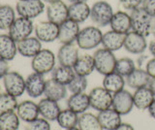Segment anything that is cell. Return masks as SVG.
I'll return each instance as SVG.
<instances>
[{
  "label": "cell",
  "mask_w": 155,
  "mask_h": 130,
  "mask_svg": "<svg viewBox=\"0 0 155 130\" xmlns=\"http://www.w3.org/2000/svg\"><path fill=\"white\" fill-rule=\"evenodd\" d=\"M103 32L96 25H89L81 29L77 38V45L81 50H92L102 45Z\"/></svg>",
  "instance_id": "1"
},
{
  "label": "cell",
  "mask_w": 155,
  "mask_h": 130,
  "mask_svg": "<svg viewBox=\"0 0 155 130\" xmlns=\"http://www.w3.org/2000/svg\"><path fill=\"white\" fill-rule=\"evenodd\" d=\"M114 9L106 0H99L93 3L90 10V18L98 27H105L110 25L111 18L114 16Z\"/></svg>",
  "instance_id": "2"
},
{
  "label": "cell",
  "mask_w": 155,
  "mask_h": 130,
  "mask_svg": "<svg viewBox=\"0 0 155 130\" xmlns=\"http://www.w3.org/2000/svg\"><path fill=\"white\" fill-rule=\"evenodd\" d=\"M131 23H132V31L144 36L145 38L151 34L152 20L142 7H139L130 12Z\"/></svg>",
  "instance_id": "3"
},
{
  "label": "cell",
  "mask_w": 155,
  "mask_h": 130,
  "mask_svg": "<svg viewBox=\"0 0 155 130\" xmlns=\"http://www.w3.org/2000/svg\"><path fill=\"white\" fill-rule=\"evenodd\" d=\"M55 63L56 57L54 54L51 50L42 49L32 58L31 68L35 73L46 75L52 72L55 67Z\"/></svg>",
  "instance_id": "4"
},
{
  "label": "cell",
  "mask_w": 155,
  "mask_h": 130,
  "mask_svg": "<svg viewBox=\"0 0 155 130\" xmlns=\"http://www.w3.org/2000/svg\"><path fill=\"white\" fill-rule=\"evenodd\" d=\"M93 58L95 62V70L101 75L106 76L114 71L117 59L113 52L102 48L94 52Z\"/></svg>",
  "instance_id": "5"
},
{
  "label": "cell",
  "mask_w": 155,
  "mask_h": 130,
  "mask_svg": "<svg viewBox=\"0 0 155 130\" xmlns=\"http://www.w3.org/2000/svg\"><path fill=\"white\" fill-rule=\"evenodd\" d=\"M88 97L90 107L96 110L97 112L111 108V105H113L114 94L103 86H98V88L91 89L88 93Z\"/></svg>",
  "instance_id": "6"
},
{
  "label": "cell",
  "mask_w": 155,
  "mask_h": 130,
  "mask_svg": "<svg viewBox=\"0 0 155 130\" xmlns=\"http://www.w3.org/2000/svg\"><path fill=\"white\" fill-rule=\"evenodd\" d=\"M34 28L35 26L33 25L32 20L23 17H18L15 20L11 27L9 28L8 34L13 38V40L18 43L30 37L32 32L34 31Z\"/></svg>",
  "instance_id": "7"
},
{
  "label": "cell",
  "mask_w": 155,
  "mask_h": 130,
  "mask_svg": "<svg viewBox=\"0 0 155 130\" xmlns=\"http://www.w3.org/2000/svg\"><path fill=\"white\" fill-rule=\"evenodd\" d=\"M45 8L43 0H19L16 5V11L19 17L33 20L40 16Z\"/></svg>",
  "instance_id": "8"
},
{
  "label": "cell",
  "mask_w": 155,
  "mask_h": 130,
  "mask_svg": "<svg viewBox=\"0 0 155 130\" xmlns=\"http://www.w3.org/2000/svg\"><path fill=\"white\" fill-rule=\"evenodd\" d=\"M3 85L7 93L17 98L25 92V79L16 71L8 72L3 78Z\"/></svg>",
  "instance_id": "9"
},
{
  "label": "cell",
  "mask_w": 155,
  "mask_h": 130,
  "mask_svg": "<svg viewBox=\"0 0 155 130\" xmlns=\"http://www.w3.org/2000/svg\"><path fill=\"white\" fill-rule=\"evenodd\" d=\"M58 28H59V30H58L57 40L62 45L73 44L74 42H76L78 35L81 31L79 23L70 20V18H68L67 21L58 25Z\"/></svg>",
  "instance_id": "10"
},
{
  "label": "cell",
  "mask_w": 155,
  "mask_h": 130,
  "mask_svg": "<svg viewBox=\"0 0 155 130\" xmlns=\"http://www.w3.org/2000/svg\"><path fill=\"white\" fill-rule=\"evenodd\" d=\"M111 108L114 109L121 115H128L134 108L133 94L125 89L114 93Z\"/></svg>",
  "instance_id": "11"
},
{
  "label": "cell",
  "mask_w": 155,
  "mask_h": 130,
  "mask_svg": "<svg viewBox=\"0 0 155 130\" xmlns=\"http://www.w3.org/2000/svg\"><path fill=\"white\" fill-rule=\"evenodd\" d=\"M148 47L147 38L131 30L125 36L124 49L132 55H142Z\"/></svg>",
  "instance_id": "12"
},
{
  "label": "cell",
  "mask_w": 155,
  "mask_h": 130,
  "mask_svg": "<svg viewBox=\"0 0 155 130\" xmlns=\"http://www.w3.org/2000/svg\"><path fill=\"white\" fill-rule=\"evenodd\" d=\"M58 25L50 21L40 22L35 25L34 32L35 35L42 43H51L58 38Z\"/></svg>",
  "instance_id": "13"
},
{
  "label": "cell",
  "mask_w": 155,
  "mask_h": 130,
  "mask_svg": "<svg viewBox=\"0 0 155 130\" xmlns=\"http://www.w3.org/2000/svg\"><path fill=\"white\" fill-rule=\"evenodd\" d=\"M47 17L48 21L59 25L69 18L68 6L62 0L48 3L47 7Z\"/></svg>",
  "instance_id": "14"
},
{
  "label": "cell",
  "mask_w": 155,
  "mask_h": 130,
  "mask_svg": "<svg viewBox=\"0 0 155 130\" xmlns=\"http://www.w3.org/2000/svg\"><path fill=\"white\" fill-rule=\"evenodd\" d=\"M47 81L44 75L33 72L25 79V91L32 98H38L44 95Z\"/></svg>",
  "instance_id": "15"
},
{
  "label": "cell",
  "mask_w": 155,
  "mask_h": 130,
  "mask_svg": "<svg viewBox=\"0 0 155 130\" xmlns=\"http://www.w3.org/2000/svg\"><path fill=\"white\" fill-rule=\"evenodd\" d=\"M80 57L79 49L74 44L62 45L57 52V60L60 65L74 67L78 58Z\"/></svg>",
  "instance_id": "16"
},
{
  "label": "cell",
  "mask_w": 155,
  "mask_h": 130,
  "mask_svg": "<svg viewBox=\"0 0 155 130\" xmlns=\"http://www.w3.org/2000/svg\"><path fill=\"white\" fill-rule=\"evenodd\" d=\"M110 29L122 34H127L132 30V23H131L130 14L125 11L114 12L113 18L110 22Z\"/></svg>",
  "instance_id": "17"
},
{
  "label": "cell",
  "mask_w": 155,
  "mask_h": 130,
  "mask_svg": "<svg viewBox=\"0 0 155 130\" xmlns=\"http://www.w3.org/2000/svg\"><path fill=\"white\" fill-rule=\"evenodd\" d=\"M18 52L21 55L28 58H33L42 50V42L35 37H28L17 43Z\"/></svg>",
  "instance_id": "18"
},
{
  "label": "cell",
  "mask_w": 155,
  "mask_h": 130,
  "mask_svg": "<svg viewBox=\"0 0 155 130\" xmlns=\"http://www.w3.org/2000/svg\"><path fill=\"white\" fill-rule=\"evenodd\" d=\"M16 112L21 120L26 123L35 120L40 115L38 104L31 100H25L19 103Z\"/></svg>",
  "instance_id": "19"
},
{
  "label": "cell",
  "mask_w": 155,
  "mask_h": 130,
  "mask_svg": "<svg viewBox=\"0 0 155 130\" xmlns=\"http://www.w3.org/2000/svg\"><path fill=\"white\" fill-rule=\"evenodd\" d=\"M97 117L104 130H115L122 123L121 115L113 108L101 111Z\"/></svg>",
  "instance_id": "20"
},
{
  "label": "cell",
  "mask_w": 155,
  "mask_h": 130,
  "mask_svg": "<svg viewBox=\"0 0 155 130\" xmlns=\"http://www.w3.org/2000/svg\"><path fill=\"white\" fill-rule=\"evenodd\" d=\"M39 113L40 115L48 122H54L57 119L58 115L60 113V107L57 101L48 99L45 97L38 103Z\"/></svg>",
  "instance_id": "21"
},
{
  "label": "cell",
  "mask_w": 155,
  "mask_h": 130,
  "mask_svg": "<svg viewBox=\"0 0 155 130\" xmlns=\"http://www.w3.org/2000/svg\"><path fill=\"white\" fill-rule=\"evenodd\" d=\"M68 10H69V18L78 22L79 25L90 18L91 7L87 4V2L71 3L68 6Z\"/></svg>",
  "instance_id": "22"
},
{
  "label": "cell",
  "mask_w": 155,
  "mask_h": 130,
  "mask_svg": "<svg viewBox=\"0 0 155 130\" xmlns=\"http://www.w3.org/2000/svg\"><path fill=\"white\" fill-rule=\"evenodd\" d=\"M126 34L118 33L114 30H109L103 33V39H102V46L105 49L109 50L110 52H116L119 51L121 48L124 47V41H125Z\"/></svg>",
  "instance_id": "23"
},
{
  "label": "cell",
  "mask_w": 155,
  "mask_h": 130,
  "mask_svg": "<svg viewBox=\"0 0 155 130\" xmlns=\"http://www.w3.org/2000/svg\"><path fill=\"white\" fill-rule=\"evenodd\" d=\"M67 107L78 115L85 113L88 108H90L88 94H86L85 92L72 93V95L67 100Z\"/></svg>",
  "instance_id": "24"
},
{
  "label": "cell",
  "mask_w": 155,
  "mask_h": 130,
  "mask_svg": "<svg viewBox=\"0 0 155 130\" xmlns=\"http://www.w3.org/2000/svg\"><path fill=\"white\" fill-rule=\"evenodd\" d=\"M18 54L17 42L9 34H0V57L7 61L13 60Z\"/></svg>",
  "instance_id": "25"
},
{
  "label": "cell",
  "mask_w": 155,
  "mask_h": 130,
  "mask_svg": "<svg viewBox=\"0 0 155 130\" xmlns=\"http://www.w3.org/2000/svg\"><path fill=\"white\" fill-rule=\"evenodd\" d=\"M126 85L133 89H138L143 86H148L149 82L151 80L150 76L145 69L136 68L128 77L125 78Z\"/></svg>",
  "instance_id": "26"
},
{
  "label": "cell",
  "mask_w": 155,
  "mask_h": 130,
  "mask_svg": "<svg viewBox=\"0 0 155 130\" xmlns=\"http://www.w3.org/2000/svg\"><path fill=\"white\" fill-rule=\"evenodd\" d=\"M154 99L155 96L148 86L135 89V92L133 93L134 107L142 111L147 110Z\"/></svg>",
  "instance_id": "27"
},
{
  "label": "cell",
  "mask_w": 155,
  "mask_h": 130,
  "mask_svg": "<svg viewBox=\"0 0 155 130\" xmlns=\"http://www.w3.org/2000/svg\"><path fill=\"white\" fill-rule=\"evenodd\" d=\"M67 85L58 83V82L54 81L53 79H50L46 83L44 95L48 99L54 100L58 102V101L64 99L67 96Z\"/></svg>",
  "instance_id": "28"
},
{
  "label": "cell",
  "mask_w": 155,
  "mask_h": 130,
  "mask_svg": "<svg viewBox=\"0 0 155 130\" xmlns=\"http://www.w3.org/2000/svg\"><path fill=\"white\" fill-rule=\"evenodd\" d=\"M74 69L76 75L87 77L89 76L92 72L95 71V62L93 55H80L77 62L75 63Z\"/></svg>",
  "instance_id": "29"
},
{
  "label": "cell",
  "mask_w": 155,
  "mask_h": 130,
  "mask_svg": "<svg viewBox=\"0 0 155 130\" xmlns=\"http://www.w3.org/2000/svg\"><path fill=\"white\" fill-rule=\"evenodd\" d=\"M125 84L126 80L124 77L116 73L115 71L106 75L103 80V88H105L113 94L124 89Z\"/></svg>",
  "instance_id": "30"
},
{
  "label": "cell",
  "mask_w": 155,
  "mask_h": 130,
  "mask_svg": "<svg viewBox=\"0 0 155 130\" xmlns=\"http://www.w3.org/2000/svg\"><path fill=\"white\" fill-rule=\"evenodd\" d=\"M76 73L73 67L60 65L54 67V69L51 72V79L58 82L64 85H68L70 82L75 78Z\"/></svg>",
  "instance_id": "31"
},
{
  "label": "cell",
  "mask_w": 155,
  "mask_h": 130,
  "mask_svg": "<svg viewBox=\"0 0 155 130\" xmlns=\"http://www.w3.org/2000/svg\"><path fill=\"white\" fill-rule=\"evenodd\" d=\"M56 122L58 125L63 129H71L78 126V122H79V115L77 113L73 112L70 109L61 110L59 115H58Z\"/></svg>",
  "instance_id": "32"
},
{
  "label": "cell",
  "mask_w": 155,
  "mask_h": 130,
  "mask_svg": "<svg viewBox=\"0 0 155 130\" xmlns=\"http://www.w3.org/2000/svg\"><path fill=\"white\" fill-rule=\"evenodd\" d=\"M78 127L80 130H104L98 119V117L91 113L80 115Z\"/></svg>",
  "instance_id": "33"
},
{
  "label": "cell",
  "mask_w": 155,
  "mask_h": 130,
  "mask_svg": "<svg viewBox=\"0 0 155 130\" xmlns=\"http://www.w3.org/2000/svg\"><path fill=\"white\" fill-rule=\"evenodd\" d=\"M19 120L16 111L0 114V130H18Z\"/></svg>",
  "instance_id": "34"
},
{
  "label": "cell",
  "mask_w": 155,
  "mask_h": 130,
  "mask_svg": "<svg viewBox=\"0 0 155 130\" xmlns=\"http://www.w3.org/2000/svg\"><path fill=\"white\" fill-rule=\"evenodd\" d=\"M16 12L10 5L0 7V30H9L16 20Z\"/></svg>",
  "instance_id": "35"
},
{
  "label": "cell",
  "mask_w": 155,
  "mask_h": 130,
  "mask_svg": "<svg viewBox=\"0 0 155 130\" xmlns=\"http://www.w3.org/2000/svg\"><path fill=\"white\" fill-rule=\"evenodd\" d=\"M136 69V64L133 59L129 57H122L116 60L114 71L124 78L128 77Z\"/></svg>",
  "instance_id": "36"
},
{
  "label": "cell",
  "mask_w": 155,
  "mask_h": 130,
  "mask_svg": "<svg viewBox=\"0 0 155 130\" xmlns=\"http://www.w3.org/2000/svg\"><path fill=\"white\" fill-rule=\"evenodd\" d=\"M18 106L17 97L7 92L0 94V114L17 111Z\"/></svg>",
  "instance_id": "37"
},
{
  "label": "cell",
  "mask_w": 155,
  "mask_h": 130,
  "mask_svg": "<svg viewBox=\"0 0 155 130\" xmlns=\"http://www.w3.org/2000/svg\"><path fill=\"white\" fill-rule=\"evenodd\" d=\"M87 85H88V82H87L86 77L76 75L75 78L67 85V88L71 93H81L85 91Z\"/></svg>",
  "instance_id": "38"
},
{
  "label": "cell",
  "mask_w": 155,
  "mask_h": 130,
  "mask_svg": "<svg viewBox=\"0 0 155 130\" xmlns=\"http://www.w3.org/2000/svg\"><path fill=\"white\" fill-rule=\"evenodd\" d=\"M25 130H51L50 122L43 118H38L31 122H28Z\"/></svg>",
  "instance_id": "39"
},
{
  "label": "cell",
  "mask_w": 155,
  "mask_h": 130,
  "mask_svg": "<svg viewBox=\"0 0 155 130\" xmlns=\"http://www.w3.org/2000/svg\"><path fill=\"white\" fill-rule=\"evenodd\" d=\"M143 1V0H119V3L125 10L131 12L132 10H135V9L142 6Z\"/></svg>",
  "instance_id": "40"
},
{
  "label": "cell",
  "mask_w": 155,
  "mask_h": 130,
  "mask_svg": "<svg viewBox=\"0 0 155 130\" xmlns=\"http://www.w3.org/2000/svg\"><path fill=\"white\" fill-rule=\"evenodd\" d=\"M140 7L151 18H155V0H143Z\"/></svg>",
  "instance_id": "41"
},
{
  "label": "cell",
  "mask_w": 155,
  "mask_h": 130,
  "mask_svg": "<svg viewBox=\"0 0 155 130\" xmlns=\"http://www.w3.org/2000/svg\"><path fill=\"white\" fill-rule=\"evenodd\" d=\"M145 70L148 73L151 79H155V57L148 59L145 64Z\"/></svg>",
  "instance_id": "42"
},
{
  "label": "cell",
  "mask_w": 155,
  "mask_h": 130,
  "mask_svg": "<svg viewBox=\"0 0 155 130\" xmlns=\"http://www.w3.org/2000/svg\"><path fill=\"white\" fill-rule=\"evenodd\" d=\"M7 60L0 57V79H3L9 72V64Z\"/></svg>",
  "instance_id": "43"
},
{
  "label": "cell",
  "mask_w": 155,
  "mask_h": 130,
  "mask_svg": "<svg viewBox=\"0 0 155 130\" xmlns=\"http://www.w3.org/2000/svg\"><path fill=\"white\" fill-rule=\"evenodd\" d=\"M147 111H148V114H149L150 117L155 119V99L152 101V103L150 104Z\"/></svg>",
  "instance_id": "44"
},
{
  "label": "cell",
  "mask_w": 155,
  "mask_h": 130,
  "mask_svg": "<svg viewBox=\"0 0 155 130\" xmlns=\"http://www.w3.org/2000/svg\"><path fill=\"white\" fill-rule=\"evenodd\" d=\"M115 130H135V128L129 123H121Z\"/></svg>",
  "instance_id": "45"
},
{
  "label": "cell",
  "mask_w": 155,
  "mask_h": 130,
  "mask_svg": "<svg viewBox=\"0 0 155 130\" xmlns=\"http://www.w3.org/2000/svg\"><path fill=\"white\" fill-rule=\"evenodd\" d=\"M148 49H149V52L153 55V57H155V39L152 40L151 42L149 43L148 45Z\"/></svg>",
  "instance_id": "46"
},
{
  "label": "cell",
  "mask_w": 155,
  "mask_h": 130,
  "mask_svg": "<svg viewBox=\"0 0 155 130\" xmlns=\"http://www.w3.org/2000/svg\"><path fill=\"white\" fill-rule=\"evenodd\" d=\"M144 60H148V57L147 56V55H140V57H139V59H138V61H137V63L139 64V68H140L142 67V65L144 63Z\"/></svg>",
  "instance_id": "47"
},
{
  "label": "cell",
  "mask_w": 155,
  "mask_h": 130,
  "mask_svg": "<svg viewBox=\"0 0 155 130\" xmlns=\"http://www.w3.org/2000/svg\"><path fill=\"white\" fill-rule=\"evenodd\" d=\"M148 88L151 89V91H152L154 96H155V79H151V80H150L149 85H148Z\"/></svg>",
  "instance_id": "48"
},
{
  "label": "cell",
  "mask_w": 155,
  "mask_h": 130,
  "mask_svg": "<svg viewBox=\"0 0 155 130\" xmlns=\"http://www.w3.org/2000/svg\"><path fill=\"white\" fill-rule=\"evenodd\" d=\"M151 34L155 37V18L152 20V27H151Z\"/></svg>",
  "instance_id": "49"
},
{
  "label": "cell",
  "mask_w": 155,
  "mask_h": 130,
  "mask_svg": "<svg viewBox=\"0 0 155 130\" xmlns=\"http://www.w3.org/2000/svg\"><path fill=\"white\" fill-rule=\"evenodd\" d=\"M71 3H76V2H87L88 0H69Z\"/></svg>",
  "instance_id": "50"
},
{
  "label": "cell",
  "mask_w": 155,
  "mask_h": 130,
  "mask_svg": "<svg viewBox=\"0 0 155 130\" xmlns=\"http://www.w3.org/2000/svg\"><path fill=\"white\" fill-rule=\"evenodd\" d=\"M43 1L47 2L48 4V3H52V2H55V1H59V0H43Z\"/></svg>",
  "instance_id": "51"
},
{
  "label": "cell",
  "mask_w": 155,
  "mask_h": 130,
  "mask_svg": "<svg viewBox=\"0 0 155 130\" xmlns=\"http://www.w3.org/2000/svg\"><path fill=\"white\" fill-rule=\"evenodd\" d=\"M67 130H80L79 127H74V128H71V129H67Z\"/></svg>",
  "instance_id": "52"
},
{
  "label": "cell",
  "mask_w": 155,
  "mask_h": 130,
  "mask_svg": "<svg viewBox=\"0 0 155 130\" xmlns=\"http://www.w3.org/2000/svg\"><path fill=\"white\" fill-rule=\"evenodd\" d=\"M0 94H1V85H0Z\"/></svg>",
  "instance_id": "53"
},
{
  "label": "cell",
  "mask_w": 155,
  "mask_h": 130,
  "mask_svg": "<svg viewBox=\"0 0 155 130\" xmlns=\"http://www.w3.org/2000/svg\"><path fill=\"white\" fill-rule=\"evenodd\" d=\"M0 7H1V5H0Z\"/></svg>",
  "instance_id": "54"
},
{
  "label": "cell",
  "mask_w": 155,
  "mask_h": 130,
  "mask_svg": "<svg viewBox=\"0 0 155 130\" xmlns=\"http://www.w3.org/2000/svg\"><path fill=\"white\" fill-rule=\"evenodd\" d=\"M18 1H19V0H18Z\"/></svg>",
  "instance_id": "55"
}]
</instances>
